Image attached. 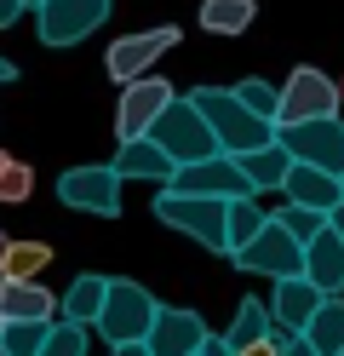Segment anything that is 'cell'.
<instances>
[{"label":"cell","instance_id":"obj_1","mask_svg":"<svg viewBox=\"0 0 344 356\" xmlns=\"http://www.w3.org/2000/svg\"><path fill=\"white\" fill-rule=\"evenodd\" d=\"M190 104L206 115V127H213V138H218L224 155H247V149L275 144V121L252 115V109L236 98V86H195Z\"/></svg>","mask_w":344,"mask_h":356},{"label":"cell","instance_id":"obj_2","mask_svg":"<svg viewBox=\"0 0 344 356\" xmlns=\"http://www.w3.org/2000/svg\"><path fill=\"white\" fill-rule=\"evenodd\" d=\"M155 218L178 236L201 241L206 253H224L229 259V202H213V195H178V190H161L155 195Z\"/></svg>","mask_w":344,"mask_h":356},{"label":"cell","instance_id":"obj_3","mask_svg":"<svg viewBox=\"0 0 344 356\" xmlns=\"http://www.w3.org/2000/svg\"><path fill=\"white\" fill-rule=\"evenodd\" d=\"M161 316V305L144 282H126V276H109V299H104V316H98V333L109 345H138L149 339V327Z\"/></svg>","mask_w":344,"mask_h":356},{"label":"cell","instance_id":"obj_4","mask_svg":"<svg viewBox=\"0 0 344 356\" xmlns=\"http://www.w3.org/2000/svg\"><path fill=\"white\" fill-rule=\"evenodd\" d=\"M149 138L167 149L178 167H195V161H213V155H224L218 138H213V127H206V115H201L190 98H172V104H167V115L149 127Z\"/></svg>","mask_w":344,"mask_h":356},{"label":"cell","instance_id":"obj_5","mask_svg":"<svg viewBox=\"0 0 344 356\" xmlns=\"http://www.w3.org/2000/svg\"><path fill=\"white\" fill-rule=\"evenodd\" d=\"M229 259H236V270H247V276H270V282L304 276V241L287 236L281 225H275V218H270V225L247 241V248H236Z\"/></svg>","mask_w":344,"mask_h":356},{"label":"cell","instance_id":"obj_6","mask_svg":"<svg viewBox=\"0 0 344 356\" xmlns=\"http://www.w3.org/2000/svg\"><path fill=\"white\" fill-rule=\"evenodd\" d=\"M109 24V0H40L35 6V35L40 47H81L92 29Z\"/></svg>","mask_w":344,"mask_h":356},{"label":"cell","instance_id":"obj_7","mask_svg":"<svg viewBox=\"0 0 344 356\" xmlns=\"http://www.w3.org/2000/svg\"><path fill=\"white\" fill-rule=\"evenodd\" d=\"M344 98H338V81L327 70H316V63H298L281 86V115L275 127H293V121H321V115H338Z\"/></svg>","mask_w":344,"mask_h":356},{"label":"cell","instance_id":"obj_8","mask_svg":"<svg viewBox=\"0 0 344 356\" xmlns=\"http://www.w3.org/2000/svg\"><path fill=\"white\" fill-rule=\"evenodd\" d=\"M275 138L293 161L321 167V172H338L344 178V121L338 115H321V121H293V127H275Z\"/></svg>","mask_w":344,"mask_h":356},{"label":"cell","instance_id":"obj_9","mask_svg":"<svg viewBox=\"0 0 344 356\" xmlns=\"http://www.w3.org/2000/svg\"><path fill=\"white\" fill-rule=\"evenodd\" d=\"M172 98H178V92H172L161 75H138V81H126V86H121V104H115V138H121V144L149 138V127L167 115Z\"/></svg>","mask_w":344,"mask_h":356},{"label":"cell","instance_id":"obj_10","mask_svg":"<svg viewBox=\"0 0 344 356\" xmlns=\"http://www.w3.org/2000/svg\"><path fill=\"white\" fill-rule=\"evenodd\" d=\"M121 184L126 178L115 167H69L58 178V202L92 218H121Z\"/></svg>","mask_w":344,"mask_h":356},{"label":"cell","instance_id":"obj_11","mask_svg":"<svg viewBox=\"0 0 344 356\" xmlns=\"http://www.w3.org/2000/svg\"><path fill=\"white\" fill-rule=\"evenodd\" d=\"M178 47V24H161V29H138V35H121L109 47V58H104V70L115 75V81H138V75H149L161 58H167Z\"/></svg>","mask_w":344,"mask_h":356},{"label":"cell","instance_id":"obj_12","mask_svg":"<svg viewBox=\"0 0 344 356\" xmlns=\"http://www.w3.org/2000/svg\"><path fill=\"white\" fill-rule=\"evenodd\" d=\"M167 190H178V195H213V202H241V195H252V184H247V172H241L236 155H213V161L178 167Z\"/></svg>","mask_w":344,"mask_h":356},{"label":"cell","instance_id":"obj_13","mask_svg":"<svg viewBox=\"0 0 344 356\" xmlns=\"http://www.w3.org/2000/svg\"><path fill=\"white\" fill-rule=\"evenodd\" d=\"M149 356H201L206 345V322L195 316V310H178V305H161V316L149 327Z\"/></svg>","mask_w":344,"mask_h":356},{"label":"cell","instance_id":"obj_14","mask_svg":"<svg viewBox=\"0 0 344 356\" xmlns=\"http://www.w3.org/2000/svg\"><path fill=\"white\" fill-rule=\"evenodd\" d=\"M321 299H327V293H321L310 276H287V282H275V293H270V316H275V327L293 339V333L310 327V316L321 310Z\"/></svg>","mask_w":344,"mask_h":356},{"label":"cell","instance_id":"obj_15","mask_svg":"<svg viewBox=\"0 0 344 356\" xmlns=\"http://www.w3.org/2000/svg\"><path fill=\"white\" fill-rule=\"evenodd\" d=\"M281 195H287V202H298V207L327 213V218L344 207V184H338V172H321V167H304V161H293Z\"/></svg>","mask_w":344,"mask_h":356},{"label":"cell","instance_id":"obj_16","mask_svg":"<svg viewBox=\"0 0 344 356\" xmlns=\"http://www.w3.org/2000/svg\"><path fill=\"white\" fill-rule=\"evenodd\" d=\"M109 167L121 172V178H149V184H172V172H178V161H172V155L161 149L155 138H132V144H121Z\"/></svg>","mask_w":344,"mask_h":356},{"label":"cell","instance_id":"obj_17","mask_svg":"<svg viewBox=\"0 0 344 356\" xmlns=\"http://www.w3.org/2000/svg\"><path fill=\"white\" fill-rule=\"evenodd\" d=\"M0 316L6 322H58V293H46V282H0Z\"/></svg>","mask_w":344,"mask_h":356},{"label":"cell","instance_id":"obj_18","mask_svg":"<svg viewBox=\"0 0 344 356\" xmlns=\"http://www.w3.org/2000/svg\"><path fill=\"white\" fill-rule=\"evenodd\" d=\"M304 276L321 287V293H344V236L333 225L304 248Z\"/></svg>","mask_w":344,"mask_h":356},{"label":"cell","instance_id":"obj_19","mask_svg":"<svg viewBox=\"0 0 344 356\" xmlns=\"http://www.w3.org/2000/svg\"><path fill=\"white\" fill-rule=\"evenodd\" d=\"M104 299H109V276H75V282H69V293L58 299V316L63 322H81V327H98Z\"/></svg>","mask_w":344,"mask_h":356},{"label":"cell","instance_id":"obj_20","mask_svg":"<svg viewBox=\"0 0 344 356\" xmlns=\"http://www.w3.org/2000/svg\"><path fill=\"white\" fill-rule=\"evenodd\" d=\"M236 161H241V172H247L252 195H259V190H281L287 172H293V155L281 149V138L264 144V149H247V155H236Z\"/></svg>","mask_w":344,"mask_h":356},{"label":"cell","instance_id":"obj_21","mask_svg":"<svg viewBox=\"0 0 344 356\" xmlns=\"http://www.w3.org/2000/svg\"><path fill=\"white\" fill-rule=\"evenodd\" d=\"M298 339H310L316 356H344V299L327 293V299H321V310L310 316V327L298 333Z\"/></svg>","mask_w":344,"mask_h":356},{"label":"cell","instance_id":"obj_22","mask_svg":"<svg viewBox=\"0 0 344 356\" xmlns=\"http://www.w3.org/2000/svg\"><path fill=\"white\" fill-rule=\"evenodd\" d=\"M275 333H281V327H275L270 305H264V299H241V305H236V322H229L224 339H229V350H247V345H259V339H275Z\"/></svg>","mask_w":344,"mask_h":356},{"label":"cell","instance_id":"obj_23","mask_svg":"<svg viewBox=\"0 0 344 356\" xmlns=\"http://www.w3.org/2000/svg\"><path fill=\"white\" fill-rule=\"evenodd\" d=\"M46 264H52V248H46V241H17L12 236L6 259H0V282H40Z\"/></svg>","mask_w":344,"mask_h":356},{"label":"cell","instance_id":"obj_24","mask_svg":"<svg viewBox=\"0 0 344 356\" xmlns=\"http://www.w3.org/2000/svg\"><path fill=\"white\" fill-rule=\"evenodd\" d=\"M252 17H259L252 0H201V29L206 35H241Z\"/></svg>","mask_w":344,"mask_h":356},{"label":"cell","instance_id":"obj_25","mask_svg":"<svg viewBox=\"0 0 344 356\" xmlns=\"http://www.w3.org/2000/svg\"><path fill=\"white\" fill-rule=\"evenodd\" d=\"M52 339V322H6L0 327V350L6 356H40Z\"/></svg>","mask_w":344,"mask_h":356},{"label":"cell","instance_id":"obj_26","mask_svg":"<svg viewBox=\"0 0 344 356\" xmlns=\"http://www.w3.org/2000/svg\"><path fill=\"white\" fill-rule=\"evenodd\" d=\"M264 225H270V213L259 207V195H241V202H229V253L247 248V241L259 236Z\"/></svg>","mask_w":344,"mask_h":356},{"label":"cell","instance_id":"obj_27","mask_svg":"<svg viewBox=\"0 0 344 356\" xmlns=\"http://www.w3.org/2000/svg\"><path fill=\"white\" fill-rule=\"evenodd\" d=\"M270 218H275V225H281L287 236H298V241H304V248H310V241H316L321 230H327V225H333V218H327V213H316V207H298V202H287V207H275Z\"/></svg>","mask_w":344,"mask_h":356},{"label":"cell","instance_id":"obj_28","mask_svg":"<svg viewBox=\"0 0 344 356\" xmlns=\"http://www.w3.org/2000/svg\"><path fill=\"white\" fill-rule=\"evenodd\" d=\"M236 98L252 109V115H264V121L281 115V86H270V81H241V86H236Z\"/></svg>","mask_w":344,"mask_h":356},{"label":"cell","instance_id":"obj_29","mask_svg":"<svg viewBox=\"0 0 344 356\" xmlns=\"http://www.w3.org/2000/svg\"><path fill=\"white\" fill-rule=\"evenodd\" d=\"M29 190H35V172H29V161H6V167H0V202H6V207L29 202Z\"/></svg>","mask_w":344,"mask_h":356},{"label":"cell","instance_id":"obj_30","mask_svg":"<svg viewBox=\"0 0 344 356\" xmlns=\"http://www.w3.org/2000/svg\"><path fill=\"white\" fill-rule=\"evenodd\" d=\"M40 356H86V327L81 322H52V339Z\"/></svg>","mask_w":344,"mask_h":356},{"label":"cell","instance_id":"obj_31","mask_svg":"<svg viewBox=\"0 0 344 356\" xmlns=\"http://www.w3.org/2000/svg\"><path fill=\"white\" fill-rule=\"evenodd\" d=\"M281 339H287V333H275V339H259V345H247V350H236V356H281Z\"/></svg>","mask_w":344,"mask_h":356},{"label":"cell","instance_id":"obj_32","mask_svg":"<svg viewBox=\"0 0 344 356\" xmlns=\"http://www.w3.org/2000/svg\"><path fill=\"white\" fill-rule=\"evenodd\" d=\"M201 356H236V350H229V339H224V333H206V345H201Z\"/></svg>","mask_w":344,"mask_h":356},{"label":"cell","instance_id":"obj_33","mask_svg":"<svg viewBox=\"0 0 344 356\" xmlns=\"http://www.w3.org/2000/svg\"><path fill=\"white\" fill-rule=\"evenodd\" d=\"M17 17H23V0H0V29H12Z\"/></svg>","mask_w":344,"mask_h":356},{"label":"cell","instance_id":"obj_34","mask_svg":"<svg viewBox=\"0 0 344 356\" xmlns=\"http://www.w3.org/2000/svg\"><path fill=\"white\" fill-rule=\"evenodd\" d=\"M281 356H316V345H310V339H298V333H293V339H281Z\"/></svg>","mask_w":344,"mask_h":356},{"label":"cell","instance_id":"obj_35","mask_svg":"<svg viewBox=\"0 0 344 356\" xmlns=\"http://www.w3.org/2000/svg\"><path fill=\"white\" fill-rule=\"evenodd\" d=\"M109 356H149V345H144V339H138V345H115Z\"/></svg>","mask_w":344,"mask_h":356},{"label":"cell","instance_id":"obj_36","mask_svg":"<svg viewBox=\"0 0 344 356\" xmlns=\"http://www.w3.org/2000/svg\"><path fill=\"white\" fill-rule=\"evenodd\" d=\"M333 230H338V236H344V207H338V213H333Z\"/></svg>","mask_w":344,"mask_h":356},{"label":"cell","instance_id":"obj_37","mask_svg":"<svg viewBox=\"0 0 344 356\" xmlns=\"http://www.w3.org/2000/svg\"><path fill=\"white\" fill-rule=\"evenodd\" d=\"M6 248H12V236H6V230H0V259H6Z\"/></svg>","mask_w":344,"mask_h":356},{"label":"cell","instance_id":"obj_38","mask_svg":"<svg viewBox=\"0 0 344 356\" xmlns=\"http://www.w3.org/2000/svg\"><path fill=\"white\" fill-rule=\"evenodd\" d=\"M6 161H12V155H6V149H0V167H6Z\"/></svg>","mask_w":344,"mask_h":356},{"label":"cell","instance_id":"obj_39","mask_svg":"<svg viewBox=\"0 0 344 356\" xmlns=\"http://www.w3.org/2000/svg\"><path fill=\"white\" fill-rule=\"evenodd\" d=\"M23 6H40V0H23Z\"/></svg>","mask_w":344,"mask_h":356},{"label":"cell","instance_id":"obj_40","mask_svg":"<svg viewBox=\"0 0 344 356\" xmlns=\"http://www.w3.org/2000/svg\"><path fill=\"white\" fill-rule=\"evenodd\" d=\"M338 98H344V81H338Z\"/></svg>","mask_w":344,"mask_h":356},{"label":"cell","instance_id":"obj_41","mask_svg":"<svg viewBox=\"0 0 344 356\" xmlns=\"http://www.w3.org/2000/svg\"><path fill=\"white\" fill-rule=\"evenodd\" d=\"M0 327H6V316H0Z\"/></svg>","mask_w":344,"mask_h":356},{"label":"cell","instance_id":"obj_42","mask_svg":"<svg viewBox=\"0 0 344 356\" xmlns=\"http://www.w3.org/2000/svg\"><path fill=\"white\" fill-rule=\"evenodd\" d=\"M338 184H344V178H338Z\"/></svg>","mask_w":344,"mask_h":356},{"label":"cell","instance_id":"obj_43","mask_svg":"<svg viewBox=\"0 0 344 356\" xmlns=\"http://www.w3.org/2000/svg\"><path fill=\"white\" fill-rule=\"evenodd\" d=\"M0 356H6V350H0Z\"/></svg>","mask_w":344,"mask_h":356}]
</instances>
